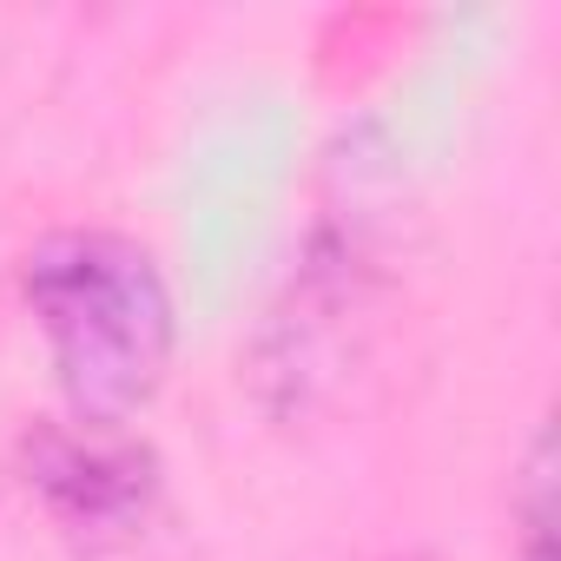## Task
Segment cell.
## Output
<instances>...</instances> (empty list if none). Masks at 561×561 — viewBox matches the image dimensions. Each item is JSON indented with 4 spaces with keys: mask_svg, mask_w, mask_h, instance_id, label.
<instances>
[{
    "mask_svg": "<svg viewBox=\"0 0 561 561\" xmlns=\"http://www.w3.org/2000/svg\"><path fill=\"white\" fill-rule=\"evenodd\" d=\"M21 305L67 423L133 430L179 357V305L152 244L113 225H60L21 257Z\"/></svg>",
    "mask_w": 561,
    "mask_h": 561,
    "instance_id": "obj_1",
    "label": "cell"
},
{
    "mask_svg": "<svg viewBox=\"0 0 561 561\" xmlns=\"http://www.w3.org/2000/svg\"><path fill=\"white\" fill-rule=\"evenodd\" d=\"M397 291H403L397 205L370 179H344L318 205L305 244L291 251L285 285L251 331L244 351L251 403L285 430L331 410L344 383L370 364Z\"/></svg>",
    "mask_w": 561,
    "mask_h": 561,
    "instance_id": "obj_2",
    "label": "cell"
},
{
    "mask_svg": "<svg viewBox=\"0 0 561 561\" xmlns=\"http://www.w3.org/2000/svg\"><path fill=\"white\" fill-rule=\"evenodd\" d=\"M14 476L41 515L87 554L126 548L165 502V462L139 430H93L67 416H34L14 443Z\"/></svg>",
    "mask_w": 561,
    "mask_h": 561,
    "instance_id": "obj_3",
    "label": "cell"
},
{
    "mask_svg": "<svg viewBox=\"0 0 561 561\" xmlns=\"http://www.w3.org/2000/svg\"><path fill=\"white\" fill-rule=\"evenodd\" d=\"M508 541L515 561H554V430L535 423L508 476Z\"/></svg>",
    "mask_w": 561,
    "mask_h": 561,
    "instance_id": "obj_4",
    "label": "cell"
},
{
    "mask_svg": "<svg viewBox=\"0 0 561 561\" xmlns=\"http://www.w3.org/2000/svg\"><path fill=\"white\" fill-rule=\"evenodd\" d=\"M390 561H436V554H390Z\"/></svg>",
    "mask_w": 561,
    "mask_h": 561,
    "instance_id": "obj_5",
    "label": "cell"
}]
</instances>
